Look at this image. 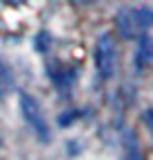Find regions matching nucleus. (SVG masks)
Wrapping results in <instances>:
<instances>
[{
  "mask_svg": "<svg viewBox=\"0 0 153 160\" xmlns=\"http://www.w3.org/2000/svg\"><path fill=\"white\" fill-rule=\"evenodd\" d=\"M18 102H20V113H23V120L27 122V126L32 129V133H34L41 142L47 144V142L52 140V133H50V124H47V120H45V113H43L41 104L32 97V95H27V92H20Z\"/></svg>",
  "mask_w": 153,
  "mask_h": 160,
  "instance_id": "obj_1",
  "label": "nucleus"
},
{
  "mask_svg": "<svg viewBox=\"0 0 153 160\" xmlns=\"http://www.w3.org/2000/svg\"><path fill=\"white\" fill-rule=\"evenodd\" d=\"M153 23V14L146 9H122L117 14V29L122 38H135L140 32L149 29Z\"/></svg>",
  "mask_w": 153,
  "mask_h": 160,
  "instance_id": "obj_2",
  "label": "nucleus"
},
{
  "mask_svg": "<svg viewBox=\"0 0 153 160\" xmlns=\"http://www.w3.org/2000/svg\"><path fill=\"white\" fill-rule=\"evenodd\" d=\"M95 63L99 70L101 79H113L115 66H117V48L111 34H101L97 38V48H95Z\"/></svg>",
  "mask_w": 153,
  "mask_h": 160,
  "instance_id": "obj_3",
  "label": "nucleus"
},
{
  "mask_svg": "<svg viewBox=\"0 0 153 160\" xmlns=\"http://www.w3.org/2000/svg\"><path fill=\"white\" fill-rule=\"evenodd\" d=\"M137 63H140V66L153 63V38L151 36H142L140 38V45H137Z\"/></svg>",
  "mask_w": 153,
  "mask_h": 160,
  "instance_id": "obj_4",
  "label": "nucleus"
},
{
  "mask_svg": "<svg viewBox=\"0 0 153 160\" xmlns=\"http://www.w3.org/2000/svg\"><path fill=\"white\" fill-rule=\"evenodd\" d=\"M14 86V74H12V68L7 66V63L0 59V97H5V95L12 90Z\"/></svg>",
  "mask_w": 153,
  "mask_h": 160,
  "instance_id": "obj_5",
  "label": "nucleus"
},
{
  "mask_svg": "<svg viewBox=\"0 0 153 160\" xmlns=\"http://www.w3.org/2000/svg\"><path fill=\"white\" fill-rule=\"evenodd\" d=\"M131 142H133V144H131V149H128V158H126V160H144V158H142V153H140V147L135 144L133 138H131Z\"/></svg>",
  "mask_w": 153,
  "mask_h": 160,
  "instance_id": "obj_6",
  "label": "nucleus"
},
{
  "mask_svg": "<svg viewBox=\"0 0 153 160\" xmlns=\"http://www.w3.org/2000/svg\"><path fill=\"white\" fill-rule=\"evenodd\" d=\"M144 122H146V126L151 129V135H153V111H146L144 113Z\"/></svg>",
  "mask_w": 153,
  "mask_h": 160,
  "instance_id": "obj_7",
  "label": "nucleus"
},
{
  "mask_svg": "<svg viewBox=\"0 0 153 160\" xmlns=\"http://www.w3.org/2000/svg\"><path fill=\"white\" fill-rule=\"evenodd\" d=\"M0 144H2V135H0Z\"/></svg>",
  "mask_w": 153,
  "mask_h": 160,
  "instance_id": "obj_8",
  "label": "nucleus"
}]
</instances>
